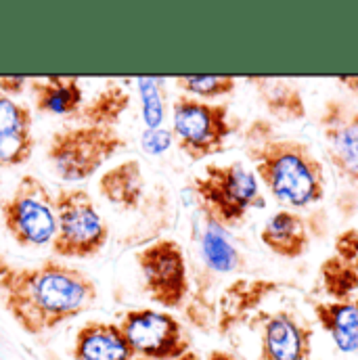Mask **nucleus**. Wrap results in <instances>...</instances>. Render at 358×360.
Segmentation results:
<instances>
[{
  "label": "nucleus",
  "mask_w": 358,
  "mask_h": 360,
  "mask_svg": "<svg viewBox=\"0 0 358 360\" xmlns=\"http://www.w3.org/2000/svg\"><path fill=\"white\" fill-rule=\"evenodd\" d=\"M0 297L23 333L42 335L90 310L98 289L82 269L44 260L8 270L0 283Z\"/></svg>",
  "instance_id": "1"
},
{
  "label": "nucleus",
  "mask_w": 358,
  "mask_h": 360,
  "mask_svg": "<svg viewBox=\"0 0 358 360\" xmlns=\"http://www.w3.org/2000/svg\"><path fill=\"white\" fill-rule=\"evenodd\" d=\"M241 141L258 182L285 210L298 212L325 197L323 162L306 141L281 132L269 117H254Z\"/></svg>",
  "instance_id": "2"
},
{
  "label": "nucleus",
  "mask_w": 358,
  "mask_h": 360,
  "mask_svg": "<svg viewBox=\"0 0 358 360\" xmlns=\"http://www.w3.org/2000/svg\"><path fill=\"white\" fill-rule=\"evenodd\" d=\"M193 193L205 220L220 229H235L245 222L252 210L267 205L254 170L241 162L205 166L193 179Z\"/></svg>",
  "instance_id": "3"
},
{
  "label": "nucleus",
  "mask_w": 358,
  "mask_h": 360,
  "mask_svg": "<svg viewBox=\"0 0 358 360\" xmlns=\"http://www.w3.org/2000/svg\"><path fill=\"white\" fill-rule=\"evenodd\" d=\"M57 231L51 252L65 260H90L98 256L109 241V224L96 210L87 188L61 186L55 193Z\"/></svg>",
  "instance_id": "4"
},
{
  "label": "nucleus",
  "mask_w": 358,
  "mask_h": 360,
  "mask_svg": "<svg viewBox=\"0 0 358 360\" xmlns=\"http://www.w3.org/2000/svg\"><path fill=\"white\" fill-rule=\"evenodd\" d=\"M126 149L117 128L65 126L57 130L46 147V160L55 174L65 182H82L94 176L113 155Z\"/></svg>",
  "instance_id": "5"
},
{
  "label": "nucleus",
  "mask_w": 358,
  "mask_h": 360,
  "mask_svg": "<svg viewBox=\"0 0 358 360\" xmlns=\"http://www.w3.org/2000/svg\"><path fill=\"white\" fill-rule=\"evenodd\" d=\"M172 139L191 160L203 162L224 151L229 139L237 132L229 103L199 101L179 94L172 103Z\"/></svg>",
  "instance_id": "6"
},
{
  "label": "nucleus",
  "mask_w": 358,
  "mask_h": 360,
  "mask_svg": "<svg viewBox=\"0 0 358 360\" xmlns=\"http://www.w3.org/2000/svg\"><path fill=\"white\" fill-rule=\"evenodd\" d=\"M0 218L19 248L51 245L57 231L55 195L38 176L25 174L0 203Z\"/></svg>",
  "instance_id": "7"
},
{
  "label": "nucleus",
  "mask_w": 358,
  "mask_h": 360,
  "mask_svg": "<svg viewBox=\"0 0 358 360\" xmlns=\"http://www.w3.org/2000/svg\"><path fill=\"white\" fill-rule=\"evenodd\" d=\"M136 359L177 360L193 350V342L179 319L168 310L132 308L117 323Z\"/></svg>",
  "instance_id": "8"
},
{
  "label": "nucleus",
  "mask_w": 358,
  "mask_h": 360,
  "mask_svg": "<svg viewBox=\"0 0 358 360\" xmlns=\"http://www.w3.org/2000/svg\"><path fill=\"white\" fill-rule=\"evenodd\" d=\"M134 260L143 274V287L149 300L164 310L180 308L188 293V266L179 241L158 239L134 254Z\"/></svg>",
  "instance_id": "9"
},
{
  "label": "nucleus",
  "mask_w": 358,
  "mask_h": 360,
  "mask_svg": "<svg viewBox=\"0 0 358 360\" xmlns=\"http://www.w3.org/2000/svg\"><path fill=\"white\" fill-rule=\"evenodd\" d=\"M319 128L331 168L358 197V107L344 98L325 101Z\"/></svg>",
  "instance_id": "10"
},
{
  "label": "nucleus",
  "mask_w": 358,
  "mask_h": 360,
  "mask_svg": "<svg viewBox=\"0 0 358 360\" xmlns=\"http://www.w3.org/2000/svg\"><path fill=\"white\" fill-rule=\"evenodd\" d=\"M258 352L252 360H312V325L291 308L256 312Z\"/></svg>",
  "instance_id": "11"
},
{
  "label": "nucleus",
  "mask_w": 358,
  "mask_h": 360,
  "mask_svg": "<svg viewBox=\"0 0 358 360\" xmlns=\"http://www.w3.org/2000/svg\"><path fill=\"white\" fill-rule=\"evenodd\" d=\"M319 278L331 302L358 297V229H344L335 237L331 254L319 266Z\"/></svg>",
  "instance_id": "12"
},
{
  "label": "nucleus",
  "mask_w": 358,
  "mask_h": 360,
  "mask_svg": "<svg viewBox=\"0 0 358 360\" xmlns=\"http://www.w3.org/2000/svg\"><path fill=\"white\" fill-rule=\"evenodd\" d=\"M36 149L32 107L0 92V168H17Z\"/></svg>",
  "instance_id": "13"
},
{
  "label": "nucleus",
  "mask_w": 358,
  "mask_h": 360,
  "mask_svg": "<svg viewBox=\"0 0 358 360\" xmlns=\"http://www.w3.org/2000/svg\"><path fill=\"white\" fill-rule=\"evenodd\" d=\"M274 291H279V283L267 278H239L229 285L218 302V333L226 335L235 327L248 323L258 312L260 304Z\"/></svg>",
  "instance_id": "14"
},
{
  "label": "nucleus",
  "mask_w": 358,
  "mask_h": 360,
  "mask_svg": "<svg viewBox=\"0 0 358 360\" xmlns=\"http://www.w3.org/2000/svg\"><path fill=\"white\" fill-rule=\"evenodd\" d=\"M74 360H136L122 327L111 321L84 323L72 346Z\"/></svg>",
  "instance_id": "15"
},
{
  "label": "nucleus",
  "mask_w": 358,
  "mask_h": 360,
  "mask_svg": "<svg viewBox=\"0 0 358 360\" xmlns=\"http://www.w3.org/2000/svg\"><path fill=\"white\" fill-rule=\"evenodd\" d=\"M260 241L274 256L283 260H298L308 252L312 235L304 216L293 210H279L264 222Z\"/></svg>",
  "instance_id": "16"
},
{
  "label": "nucleus",
  "mask_w": 358,
  "mask_h": 360,
  "mask_svg": "<svg viewBox=\"0 0 358 360\" xmlns=\"http://www.w3.org/2000/svg\"><path fill=\"white\" fill-rule=\"evenodd\" d=\"M30 92L38 113L74 117L84 105V86L74 76L30 78Z\"/></svg>",
  "instance_id": "17"
},
{
  "label": "nucleus",
  "mask_w": 358,
  "mask_h": 360,
  "mask_svg": "<svg viewBox=\"0 0 358 360\" xmlns=\"http://www.w3.org/2000/svg\"><path fill=\"white\" fill-rule=\"evenodd\" d=\"M252 84L262 107L272 122H302L308 115L306 101L298 82L287 78H270V76H250L245 78Z\"/></svg>",
  "instance_id": "18"
},
{
  "label": "nucleus",
  "mask_w": 358,
  "mask_h": 360,
  "mask_svg": "<svg viewBox=\"0 0 358 360\" xmlns=\"http://www.w3.org/2000/svg\"><path fill=\"white\" fill-rule=\"evenodd\" d=\"M312 314L342 354H358V297L346 302H314Z\"/></svg>",
  "instance_id": "19"
},
{
  "label": "nucleus",
  "mask_w": 358,
  "mask_h": 360,
  "mask_svg": "<svg viewBox=\"0 0 358 360\" xmlns=\"http://www.w3.org/2000/svg\"><path fill=\"white\" fill-rule=\"evenodd\" d=\"M96 186H98L101 197L107 203L124 212H132L139 207L145 195L143 166L139 160H124L117 166L105 170L96 182Z\"/></svg>",
  "instance_id": "20"
},
{
  "label": "nucleus",
  "mask_w": 358,
  "mask_h": 360,
  "mask_svg": "<svg viewBox=\"0 0 358 360\" xmlns=\"http://www.w3.org/2000/svg\"><path fill=\"white\" fill-rule=\"evenodd\" d=\"M130 92L117 82H109L101 90H96L89 101L80 107V111L72 117L80 126H103L115 128L122 115L130 107Z\"/></svg>",
  "instance_id": "21"
},
{
  "label": "nucleus",
  "mask_w": 358,
  "mask_h": 360,
  "mask_svg": "<svg viewBox=\"0 0 358 360\" xmlns=\"http://www.w3.org/2000/svg\"><path fill=\"white\" fill-rule=\"evenodd\" d=\"M222 231L224 229L210 224V229L201 237V256H203L207 269L226 274V272H235L241 269L243 258L239 256L235 245L222 235Z\"/></svg>",
  "instance_id": "22"
},
{
  "label": "nucleus",
  "mask_w": 358,
  "mask_h": 360,
  "mask_svg": "<svg viewBox=\"0 0 358 360\" xmlns=\"http://www.w3.org/2000/svg\"><path fill=\"white\" fill-rule=\"evenodd\" d=\"M237 78L233 76H177V89L199 101H216L237 90Z\"/></svg>",
  "instance_id": "23"
},
{
  "label": "nucleus",
  "mask_w": 358,
  "mask_h": 360,
  "mask_svg": "<svg viewBox=\"0 0 358 360\" xmlns=\"http://www.w3.org/2000/svg\"><path fill=\"white\" fill-rule=\"evenodd\" d=\"M141 98H143V117L147 130H155L164 122L166 113V90L162 86V80L158 78H139L136 80Z\"/></svg>",
  "instance_id": "24"
},
{
  "label": "nucleus",
  "mask_w": 358,
  "mask_h": 360,
  "mask_svg": "<svg viewBox=\"0 0 358 360\" xmlns=\"http://www.w3.org/2000/svg\"><path fill=\"white\" fill-rule=\"evenodd\" d=\"M172 132L168 130H162V128H155V130H147L145 132V139H143V145L149 153L153 155H160L162 151H166L170 145H172Z\"/></svg>",
  "instance_id": "25"
},
{
  "label": "nucleus",
  "mask_w": 358,
  "mask_h": 360,
  "mask_svg": "<svg viewBox=\"0 0 358 360\" xmlns=\"http://www.w3.org/2000/svg\"><path fill=\"white\" fill-rule=\"evenodd\" d=\"M27 86H30V78H23V76H0V92L11 96V98L23 94Z\"/></svg>",
  "instance_id": "26"
},
{
  "label": "nucleus",
  "mask_w": 358,
  "mask_h": 360,
  "mask_svg": "<svg viewBox=\"0 0 358 360\" xmlns=\"http://www.w3.org/2000/svg\"><path fill=\"white\" fill-rule=\"evenodd\" d=\"M338 84L346 86V90L350 94L358 96V76H344V78H338Z\"/></svg>",
  "instance_id": "27"
},
{
  "label": "nucleus",
  "mask_w": 358,
  "mask_h": 360,
  "mask_svg": "<svg viewBox=\"0 0 358 360\" xmlns=\"http://www.w3.org/2000/svg\"><path fill=\"white\" fill-rule=\"evenodd\" d=\"M205 360H241V359H239L237 354H233V352H226V350H212Z\"/></svg>",
  "instance_id": "28"
},
{
  "label": "nucleus",
  "mask_w": 358,
  "mask_h": 360,
  "mask_svg": "<svg viewBox=\"0 0 358 360\" xmlns=\"http://www.w3.org/2000/svg\"><path fill=\"white\" fill-rule=\"evenodd\" d=\"M11 269H13V266H11V264L6 262V258H4V256L0 254V283H2L4 274H6V272H8V270H11Z\"/></svg>",
  "instance_id": "29"
},
{
  "label": "nucleus",
  "mask_w": 358,
  "mask_h": 360,
  "mask_svg": "<svg viewBox=\"0 0 358 360\" xmlns=\"http://www.w3.org/2000/svg\"><path fill=\"white\" fill-rule=\"evenodd\" d=\"M136 360H145V359H136ZM177 360H203V359H201V356H199L195 350H191V352H186L184 356H180V359H177Z\"/></svg>",
  "instance_id": "30"
}]
</instances>
